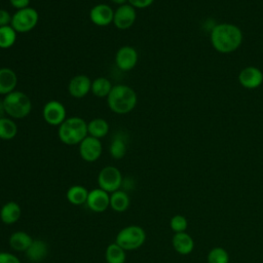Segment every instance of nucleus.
Listing matches in <instances>:
<instances>
[{
    "instance_id": "obj_1",
    "label": "nucleus",
    "mask_w": 263,
    "mask_h": 263,
    "mask_svg": "<svg viewBox=\"0 0 263 263\" xmlns=\"http://www.w3.org/2000/svg\"><path fill=\"white\" fill-rule=\"evenodd\" d=\"M241 41V31L231 24H220L211 32V42L214 48L222 53L234 51L239 47Z\"/></svg>"
},
{
    "instance_id": "obj_2",
    "label": "nucleus",
    "mask_w": 263,
    "mask_h": 263,
    "mask_svg": "<svg viewBox=\"0 0 263 263\" xmlns=\"http://www.w3.org/2000/svg\"><path fill=\"white\" fill-rule=\"evenodd\" d=\"M106 99L109 109L113 113L119 115L132 112L138 103L137 92L133 87L126 84L113 85Z\"/></svg>"
},
{
    "instance_id": "obj_3",
    "label": "nucleus",
    "mask_w": 263,
    "mask_h": 263,
    "mask_svg": "<svg viewBox=\"0 0 263 263\" xmlns=\"http://www.w3.org/2000/svg\"><path fill=\"white\" fill-rule=\"evenodd\" d=\"M87 136V122L78 116L67 117L65 121L58 126V137L65 145H79Z\"/></svg>"
},
{
    "instance_id": "obj_4",
    "label": "nucleus",
    "mask_w": 263,
    "mask_h": 263,
    "mask_svg": "<svg viewBox=\"0 0 263 263\" xmlns=\"http://www.w3.org/2000/svg\"><path fill=\"white\" fill-rule=\"evenodd\" d=\"M3 105L6 115L12 119H22L27 117L32 110V102L28 95L20 90L4 96Z\"/></svg>"
},
{
    "instance_id": "obj_5",
    "label": "nucleus",
    "mask_w": 263,
    "mask_h": 263,
    "mask_svg": "<svg viewBox=\"0 0 263 263\" xmlns=\"http://www.w3.org/2000/svg\"><path fill=\"white\" fill-rule=\"evenodd\" d=\"M145 240V230L138 225H129L117 233L115 242L125 251H133L142 247Z\"/></svg>"
},
{
    "instance_id": "obj_6",
    "label": "nucleus",
    "mask_w": 263,
    "mask_h": 263,
    "mask_svg": "<svg viewBox=\"0 0 263 263\" xmlns=\"http://www.w3.org/2000/svg\"><path fill=\"white\" fill-rule=\"evenodd\" d=\"M39 13L34 7H26L16 10L12 14L10 26L16 33H28L32 31L38 24Z\"/></svg>"
},
{
    "instance_id": "obj_7",
    "label": "nucleus",
    "mask_w": 263,
    "mask_h": 263,
    "mask_svg": "<svg viewBox=\"0 0 263 263\" xmlns=\"http://www.w3.org/2000/svg\"><path fill=\"white\" fill-rule=\"evenodd\" d=\"M123 179L121 172L113 165H107L103 167L98 175L99 188L105 190L108 193H112L120 189Z\"/></svg>"
},
{
    "instance_id": "obj_8",
    "label": "nucleus",
    "mask_w": 263,
    "mask_h": 263,
    "mask_svg": "<svg viewBox=\"0 0 263 263\" xmlns=\"http://www.w3.org/2000/svg\"><path fill=\"white\" fill-rule=\"evenodd\" d=\"M42 117L47 124L59 126L67 118V111L60 101L50 100L43 106Z\"/></svg>"
},
{
    "instance_id": "obj_9",
    "label": "nucleus",
    "mask_w": 263,
    "mask_h": 263,
    "mask_svg": "<svg viewBox=\"0 0 263 263\" xmlns=\"http://www.w3.org/2000/svg\"><path fill=\"white\" fill-rule=\"evenodd\" d=\"M138 51L136 50L135 47L130 46V45H123L121 46L115 53V65L116 67L123 71V72H127L133 70L137 63H138Z\"/></svg>"
},
{
    "instance_id": "obj_10",
    "label": "nucleus",
    "mask_w": 263,
    "mask_h": 263,
    "mask_svg": "<svg viewBox=\"0 0 263 263\" xmlns=\"http://www.w3.org/2000/svg\"><path fill=\"white\" fill-rule=\"evenodd\" d=\"M137 20V11L136 8L129 5L128 3L119 5L114 10L113 16V25L118 30H127L129 29Z\"/></svg>"
},
{
    "instance_id": "obj_11",
    "label": "nucleus",
    "mask_w": 263,
    "mask_h": 263,
    "mask_svg": "<svg viewBox=\"0 0 263 263\" xmlns=\"http://www.w3.org/2000/svg\"><path fill=\"white\" fill-rule=\"evenodd\" d=\"M103 152V146L100 139L87 136L79 144V154L86 162L97 161Z\"/></svg>"
},
{
    "instance_id": "obj_12",
    "label": "nucleus",
    "mask_w": 263,
    "mask_h": 263,
    "mask_svg": "<svg viewBox=\"0 0 263 263\" xmlns=\"http://www.w3.org/2000/svg\"><path fill=\"white\" fill-rule=\"evenodd\" d=\"M113 16L114 9L109 4L99 3L89 10V20L98 27H106L113 24Z\"/></svg>"
},
{
    "instance_id": "obj_13",
    "label": "nucleus",
    "mask_w": 263,
    "mask_h": 263,
    "mask_svg": "<svg viewBox=\"0 0 263 263\" xmlns=\"http://www.w3.org/2000/svg\"><path fill=\"white\" fill-rule=\"evenodd\" d=\"M91 89V80L84 74H78L71 78L68 84V91L75 99H82Z\"/></svg>"
},
{
    "instance_id": "obj_14",
    "label": "nucleus",
    "mask_w": 263,
    "mask_h": 263,
    "mask_svg": "<svg viewBox=\"0 0 263 263\" xmlns=\"http://www.w3.org/2000/svg\"><path fill=\"white\" fill-rule=\"evenodd\" d=\"M85 204L92 212L102 213L110 206V195L101 188L92 189L88 192V197Z\"/></svg>"
},
{
    "instance_id": "obj_15",
    "label": "nucleus",
    "mask_w": 263,
    "mask_h": 263,
    "mask_svg": "<svg viewBox=\"0 0 263 263\" xmlns=\"http://www.w3.org/2000/svg\"><path fill=\"white\" fill-rule=\"evenodd\" d=\"M238 80L240 84L246 88H256L263 82L262 72L255 67H248L240 71Z\"/></svg>"
},
{
    "instance_id": "obj_16",
    "label": "nucleus",
    "mask_w": 263,
    "mask_h": 263,
    "mask_svg": "<svg viewBox=\"0 0 263 263\" xmlns=\"http://www.w3.org/2000/svg\"><path fill=\"white\" fill-rule=\"evenodd\" d=\"M17 85V75L11 69L7 67L0 68V95L6 96L13 90Z\"/></svg>"
},
{
    "instance_id": "obj_17",
    "label": "nucleus",
    "mask_w": 263,
    "mask_h": 263,
    "mask_svg": "<svg viewBox=\"0 0 263 263\" xmlns=\"http://www.w3.org/2000/svg\"><path fill=\"white\" fill-rule=\"evenodd\" d=\"M22 215V210L15 201H8L2 205L0 210V219L4 224L10 225L18 221Z\"/></svg>"
},
{
    "instance_id": "obj_18",
    "label": "nucleus",
    "mask_w": 263,
    "mask_h": 263,
    "mask_svg": "<svg viewBox=\"0 0 263 263\" xmlns=\"http://www.w3.org/2000/svg\"><path fill=\"white\" fill-rule=\"evenodd\" d=\"M25 253L30 261L40 262L46 257L48 253V248L45 241L41 239H33L31 246Z\"/></svg>"
},
{
    "instance_id": "obj_19",
    "label": "nucleus",
    "mask_w": 263,
    "mask_h": 263,
    "mask_svg": "<svg viewBox=\"0 0 263 263\" xmlns=\"http://www.w3.org/2000/svg\"><path fill=\"white\" fill-rule=\"evenodd\" d=\"M173 247L179 254L187 255L192 252L194 242L189 234L186 232H179L173 237Z\"/></svg>"
},
{
    "instance_id": "obj_20",
    "label": "nucleus",
    "mask_w": 263,
    "mask_h": 263,
    "mask_svg": "<svg viewBox=\"0 0 263 263\" xmlns=\"http://www.w3.org/2000/svg\"><path fill=\"white\" fill-rule=\"evenodd\" d=\"M110 126L109 123L106 119L104 118H93L89 122H87V133L88 136L97 138V139H102L106 137L109 133Z\"/></svg>"
},
{
    "instance_id": "obj_21",
    "label": "nucleus",
    "mask_w": 263,
    "mask_h": 263,
    "mask_svg": "<svg viewBox=\"0 0 263 263\" xmlns=\"http://www.w3.org/2000/svg\"><path fill=\"white\" fill-rule=\"evenodd\" d=\"M33 238L25 231H15L9 237V246L16 252H26L31 246Z\"/></svg>"
},
{
    "instance_id": "obj_22",
    "label": "nucleus",
    "mask_w": 263,
    "mask_h": 263,
    "mask_svg": "<svg viewBox=\"0 0 263 263\" xmlns=\"http://www.w3.org/2000/svg\"><path fill=\"white\" fill-rule=\"evenodd\" d=\"M87 189L81 185H74L70 187L67 191L66 197L68 201L75 205H80L86 203L87 197H88Z\"/></svg>"
},
{
    "instance_id": "obj_23",
    "label": "nucleus",
    "mask_w": 263,
    "mask_h": 263,
    "mask_svg": "<svg viewBox=\"0 0 263 263\" xmlns=\"http://www.w3.org/2000/svg\"><path fill=\"white\" fill-rule=\"evenodd\" d=\"M110 206L115 212H124L129 206V197L125 191L117 190L110 195Z\"/></svg>"
},
{
    "instance_id": "obj_24",
    "label": "nucleus",
    "mask_w": 263,
    "mask_h": 263,
    "mask_svg": "<svg viewBox=\"0 0 263 263\" xmlns=\"http://www.w3.org/2000/svg\"><path fill=\"white\" fill-rule=\"evenodd\" d=\"M113 85L111 81L106 77H97L91 81L90 91L98 98H107L110 93Z\"/></svg>"
},
{
    "instance_id": "obj_25",
    "label": "nucleus",
    "mask_w": 263,
    "mask_h": 263,
    "mask_svg": "<svg viewBox=\"0 0 263 263\" xmlns=\"http://www.w3.org/2000/svg\"><path fill=\"white\" fill-rule=\"evenodd\" d=\"M17 134V125L10 117L0 118V139L4 141L12 140Z\"/></svg>"
},
{
    "instance_id": "obj_26",
    "label": "nucleus",
    "mask_w": 263,
    "mask_h": 263,
    "mask_svg": "<svg viewBox=\"0 0 263 263\" xmlns=\"http://www.w3.org/2000/svg\"><path fill=\"white\" fill-rule=\"evenodd\" d=\"M105 257L107 263H124L126 259L125 250L116 242L110 243L106 249Z\"/></svg>"
},
{
    "instance_id": "obj_27",
    "label": "nucleus",
    "mask_w": 263,
    "mask_h": 263,
    "mask_svg": "<svg viewBox=\"0 0 263 263\" xmlns=\"http://www.w3.org/2000/svg\"><path fill=\"white\" fill-rule=\"evenodd\" d=\"M16 37L17 33L10 25L0 27V48L8 49L12 47L16 41Z\"/></svg>"
},
{
    "instance_id": "obj_28",
    "label": "nucleus",
    "mask_w": 263,
    "mask_h": 263,
    "mask_svg": "<svg viewBox=\"0 0 263 263\" xmlns=\"http://www.w3.org/2000/svg\"><path fill=\"white\" fill-rule=\"evenodd\" d=\"M126 141L122 136H115L109 146V153L115 159H121L126 154Z\"/></svg>"
},
{
    "instance_id": "obj_29",
    "label": "nucleus",
    "mask_w": 263,
    "mask_h": 263,
    "mask_svg": "<svg viewBox=\"0 0 263 263\" xmlns=\"http://www.w3.org/2000/svg\"><path fill=\"white\" fill-rule=\"evenodd\" d=\"M209 263H228L229 255L222 248H214L208 255Z\"/></svg>"
},
{
    "instance_id": "obj_30",
    "label": "nucleus",
    "mask_w": 263,
    "mask_h": 263,
    "mask_svg": "<svg viewBox=\"0 0 263 263\" xmlns=\"http://www.w3.org/2000/svg\"><path fill=\"white\" fill-rule=\"evenodd\" d=\"M170 226L173 229V231H175L176 233L185 232V230L187 229V226H188V222L185 217H183L181 215H176L171 219Z\"/></svg>"
},
{
    "instance_id": "obj_31",
    "label": "nucleus",
    "mask_w": 263,
    "mask_h": 263,
    "mask_svg": "<svg viewBox=\"0 0 263 263\" xmlns=\"http://www.w3.org/2000/svg\"><path fill=\"white\" fill-rule=\"evenodd\" d=\"M0 263H21L20 259L8 252H1L0 253Z\"/></svg>"
},
{
    "instance_id": "obj_32",
    "label": "nucleus",
    "mask_w": 263,
    "mask_h": 263,
    "mask_svg": "<svg viewBox=\"0 0 263 263\" xmlns=\"http://www.w3.org/2000/svg\"><path fill=\"white\" fill-rule=\"evenodd\" d=\"M154 0H127V3L136 9H143L149 7Z\"/></svg>"
},
{
    "instance_id": "obj_33",
    "label": "nucleus",
    "mask_w": 263,
    "mask_h": 263,
    "mask_svg": "<svg viewBox=\"0 0 263 263\" xmlns=\"http://www.w3.org/2000/svg\"><path fill=\"white\" fill-rule=\"evenodd\" d=\"M11 18L12 15L8 10L0 8V27L9 26L11 24Z\"/></svg>"
},
{
    "instance_id": "obj_34",
    "label": "nucleus",
    "mask_w": 263,
    "mask_h": 263,
    "mask_svg": "<svg viewBox=\"0 0 263 263\" xmlns=\"http://www.w3.org/2000/svg\"><path fill=\"white\" fill-rule=\"evenodd\" d=\"M8 1H9L10 5L13 8H15L16 10L29 7L30 6V2H31V0H8Z\"/></svg>"
},
{
    "instance_id": "obj_35",
    "label": "nucleus",
    "mask_w": 263,
    "mask_h": 263,
    "mask_svg": "<svg viewBox=\"0 0 263 263\" xmlns=\"http://www.w3.org/2000/svg\"><path fill=\"white\" fill-rule=\"evenodd\" d=\"M5 109H4V105H3V100L0 99V118L5 117Z\"/></svg>"
},
{
    "instance_id": "obj_36",
    "label": "nucleus",
    "mask_w": 263,
    "mask_h": 263,
    "mask_svg": "<svg viewBox=\"0 0 263 263\" xmlns=\"http://www.w3.org/2000/svg\"><path fill=\"white\" fill-rule=\"evenodd\" d=\"M112 3L116 4V5H123V4H126L127 3V0H110Z\"/></svg>"
}]
</instances>
